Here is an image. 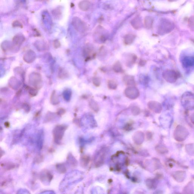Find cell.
Masks as SVG:
<instances>
[{"instance_id":"6da1fadb","label":"cell","mask_w":194,"mask_h":194,"mask_svg":"<svg viewBox=\"0 0 194 194\" xmlns=\"http://www.w3.org/2000/svg\"><path fill=\"white\" fill-rule=\"evenodd\" d=\"M181 103L183 107L188 110L194 109V94L190 92L183 94L181 98Z\"/></svg>"},{"instance_id":"7a4b0ae2","label":"cell","mask_w":194,"mask_h":194,"mask_svg":"<svg viewBox=\"0 0 194 194\" xmlns=\"http://www.w3.org/2000/svg\"><path fill=\"white\" fill-rule=\"evenodd\" d=\"M162 75L166 81L171 84L175 82L179 77V73L175 70H165L163 72Z\"/></svg>"},{"instance_id":"3957f363","label":"cell","mask_w":194,"mask_h":194,"mask_svg":"<svg viewBox=\"0 0 194 194\" xmlns=\"http://www.w3.org/2000/svg\"><path fill=\"white\" fill-rule=\"evenodd\" d=\"M66 129V126L63 125L57 126L54 128L53 131V135L55 141L57 144L60 143V141L63 137Z\"/></svg>"},{"instance_id":"277c9868","label":"cell","mask_w":194,"mask_h":194,"mask_svg":"<svg viewBox=\"0 0 194 194\" xmlns=\"http://www.w3.org/2000/svg\"><path fill=\"white\" fill-rule=\"evenodd\" d=\"M174 28L173 24L167 20L161 22L158 27L159 33L161 35L165 34L170 32Z\"/></svg>"},{"instance_id":"5b68a950","label":"cell","mask_w":194,"mask_h":194,"mask_svg":"<svg viewBox=\"0 0 194 194\" xmlns=\"http://www.w3.org/2000/svg\"><path fill=\"white\" fill-rule=\"evenodd\" d=\"M174 135L176 140L179 141H183L187 137L188 132L184 127L179 126L176 129Z\"/></svg>"},{"instance_id":"8992f818","label":"cell","mask_w":194,"mask_h":194,"mask_svg":"<svg viewBox=\"0 0 194 194\" xmlns=\"http://www.w3.org/2000/svg\"><path fill=\"white\" fill-rule=\"evenodd\" d=\"M125 94L128 98L135 99L139 97V90L134 86L129 87L125 91Z\"/></svg>"},{"instance_id":"52a82bcc","label":"cell","mask_w":194,"mask_h":194,"mask_svg":"<svg viewBox=\"0 0 194 194\" xmlns=\"http://www.w3.org/2000/svg\"><path fill=\"white\" fill-rule=\"evenodd\" d=\"M72 24L75 29L78 31L83 32L86 29V24L79 18L75 17L73 18Z\"/></svg>"},{"instance_id":"ba28073f","label":"cell","mask_w":194,"mask_h":194,"mask_svg":"<svg viewBox=\"0 0 194 194\" xmlns=\"http://www.w3.org/2000/svg\"><path fill=\"white\" fill-rule=\"evenodd\" d=\"M96 38L98 39L99 42L104 43L107 40V36L105 33V30L102 27H99L95 32Z\"/></svg>"},{"instance_id":"9c48e42d","label":"cell","mask_w":194,"mask_h":194,"mask_svg":"<svg viewBox=\"0 0 194 194\" xmlns=\"http://www.w3.org/2000/svg\"><path fill=\"white\" fill-rule=\"evenodd\" d=\"M182 64L185 68L194 66V56H186L182 60Z\"/></svg>"},{"instance_id":"30bf717a","label":"cell","mask_w":194,"mask_h":194,"mask_svg":"<svg viewBox=\"0 0 194 194\" xmlns=\"http://www.w3.org/2000/svg\"><path fill=\"white\" fill-rule=\"evenodd\" d=\"M150 109L157 113H160L162 109L161 105L156 101H151L148 104Z\"/></svg>"},{"instance_id":"8fae6325","label":"cell","mask_w":194,"mask_h":194,"mask_svg":"<svg viewBox=\"0 0 194 194\" xmlns=\"http://www.w3.org/2000/svg\"><path fill=\"white\" fill-rule=\"evenodd\" d=\"M90 5V2L88 0H83L79 3V7L82 11H87L89 10Z\"/></svg>"},{"instance_id":"7c38bea8","label":"cell","mask_w":194,"mask_h":194,"mask_svg":"<svg viewBox=\"0 0 194 194\" xmlns=\"http://www.w3.org/2000/svg\"><path fill=\"white\" fill-rule=\"evenodd\" d=\"M40 178L43 182H46L47 181L48 182H50L53 178V176L48 171H43L41 173Z\"/></svg>"},{"instance_id":"4fadbf2b","label":"cell","mask_w":194,"mask_h":194,"mask_svg":"<svg viewBox=\"0 0 194 194\" xmlns=\"http://www.w3.org/2000/svg\"><path fill=\"white\" fill-rule=\"evenodd\" d=\"M124 81L129 87L134 86L135 85V82L134 77L130 75H126L123 79Z\"/></svg>"},{"instance_id":"5bb4252c","label":"cell","mask_w":194,"mask_h":194,"mask_svg":"<svg viewBox=\"0 0 194 194\" xmlns=\"http://www.w3.org/2000/svg\"><path fill=\"white\" fill-rule=\"evenodd\" d=\"M131 24L135 29H139L141 27V20L139 17H136L131 21Z\"/></svg>"},{"instance_id":"9a60e30c","label":"cell","mask_w":194,"mask_h":194,"mask_svg":"<svg viewBox=\"0 0 194 194\" xmlns=\"http://www.w3.org/2000/svg\"><path fill=\"white\" fill-rule=\"evenodd\" d=\"M42 19L43 23L45 26H51L52 21L51 19L50 16L48 14L47 12L45 11V13H43Z\"/></svg>"},{"instance_id":"2e32d148","label":"cell","mask_w":194,"mask_h":194,"mask_svg":"<svg viewBox=\"0 0 194 194\" xmlns=\"http://www.w3.org/2000/svg\"><path fill=\"white\" fill-rule=\"evenodd\" d=\"M135 36L132 34H129L126 35L124 38V43L126 45H131L134 41Z\"/></svg>"},{"instance_id":"e0dca14e","label":"cell","mask_w":194,"mask_h":194,"mask_svg":"<svg viewBox=\"0 0 194 194\" xmlns=\"http://www.w3.org/2000/svg\"><path fill=\"white\" fill-rule=\"evenodd\" d=\"M153 19L150 16H147L144 20V25L146 28L148 29L151 28L153 25Z\"/></svg>"},{"instance_id":"ac0fdd59","label":"cell","mask_w":194,"mask_h":194,"mask_svg":"<svg viewBox=\"0 0 194 194\" xmlns=\"http://www.w3.org/2000/svg\"><path fill=\"white\" fill-rule=\"evenodd\" d=\"M113 69L114 72H116L119 73L123 72L122 65L119 62H117L114 64Z\"/></svg>"},{"instance_id":"d6986e66","label":"cell","mask_w":194,"mask_h":194,"mask_svg":"<svg viewBox=\"0 0 194 194\" xmlns=\"http://www.w3.org/2000/svg\"><path fill=\"white\" fill-rule=\"evenodd\" d=\"M62 11L60 7H57L53 10V15L55 18L58 19L62 15Z\"/></svg>"},{"instance_id":"ffe728a7","label":"cell","mask_w":194,"mask_h":194,"mask_svg":"<svg viewBox=\"0 0 194 194\" xmlns=\"http://www.w3.org/2000/svg\"><path fill=\"white\" fill-rule=\"evenodd\" d=\"M108 86L109 89L114 90L117 89V83L114 81L110 80L108 81Z\"/></svg>"},{"instance_id":"44dd1931","label":"cell","mask_w":194,"mask_h":194,"mask_svg":"<svg viewBox=\"0 0 194 194\" xmlns=\"http://www.w3.org/2000/svg\"><path fill=\"white\" fill-rule=\"evenodd\" d=\"M93 82L95 86L98 87L101 85V80L99 78L95 77L93 78Z\"/></svg>"},{"instance_id":"7402d4cb","label":"cell","mask_w":194,"mask_h":194,"mask_svg":"<svg viewBox=\"0 0 194 194\" xmlns=\"http://www.w3.org/2000/svg\"><path fill=\"white\" fill-rule=\"evenodd\" d=\"M57 170H58L60 173H64L66 171V168L63 164L57 165Z\"/></svg>"},{"instance_id":"603a6c76","label":"cell","mask_w":194,"mask_h":194,"mask_svg":"<svg viewBox=\"0 0 194 194\" xmlns=\"http://www.w3.org/2000/svg\"><path fill=\"white\" fill-rule=\"evenodd\" d=\"M12 26L14 27H20V28H22L23 27V25L18 21H15L13 22Z\"/></svg>"},{"instance_id":"cb8c5ba5","label":"cell","mask_w":194,"mask_h":194,"mask_svg":"<svg viewBox=\"0 0 194 194\" xmlns=\"http://www.w3.org/2000/svg\"><path fill=\"white\" fill-rule=\"evenodd\" d=\"M146 63V61L145 60H141L139 62V65L141 66H144L145 65Z\"/></svg>"},{"instance_id":"d4e9b609","label":"cell","mask_w":194,"mask_h":194,"mask_svg":"<svg viewBox=\"0 0 194 194\" xmlns=\"http://www.w3.org/2000/svg\"><path fill=\"white\" fill-rule=\"evenodd\" d=\"M191 119H192V122L194 124V113L192 114V117H191Z\"/></svg>"},{"instance_id":"484cf974","label":"cell","mask_w":194,"mask_h":194,"mask_svg":"<svg viewBox=\"0 0 194 194\" xmlns=\"http://www.w3.org/2000/svg\"><path fill=\"white\" fill-rule=\"evenodd\" d=\"M36 1H39V2H46L48 1V0H36Z\"/></svg>"},{"instance_id":"4316f807","label":"cell","mask_w":194,"mask_h":194,"mask_svg":"<svg viewBox=\"0 0 194 194\" xmlns=\"http://www.w3.org/2000/svg\"><path fill=\"white\" fill-rule=\"evenodd\" d=\"M169 1H176L177 0H169Z\"/></svg>"}]
</instances>
